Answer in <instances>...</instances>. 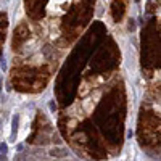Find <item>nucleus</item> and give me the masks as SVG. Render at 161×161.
<instances>
[{
	"mask_svg": "<svg viewBox=\"0 0 161 161\" xmlns=\"http://www.w3.org/2000/svg\"><path fill=\"white\" fill-rule=\"evenodd\" d=\"M50 155H52V156H66L68 153H66L65 150H63V148H57V150L53 148V150L50 151Z\"/></svg>",
	"mask_w": 161,
	"mask_h": 161,
	"instance_id": "nucleus-2",
	"label": "nucleus"
},
{
	"mask_svg": "<svg viewBox=\"0 0 161 161\" xmlns=\"http://www.w3.org/2000/svg\"><path fill=\"white\" fill-rule=\"evenodd\" d=\"M6 151H8V145H6L5 142H2V143H0V153L6 155Z\"/></svg>",
	"mask_w": 161,
	"mask_h": 161,
	"instance_id": "nucleus-3",
	"label": "nucleus"
},
{
	"mask_svg": "<svg viewBox=\"0 0 161 161\" xmlns=\"http://www.w3.org/2000/svg\"><path fill=\"white\" fill-rule=\"evenodd\" d=\"M0 161H8V158H6L3 153H0Z\"/></svg>",
	"mask_w": 161,
	"mask_h": 161,
	"instance_id": "nucleus-4",
	"label": "nucleus"
},
{
	"mask_svg": "<svg viewBox=\"0 0 161 161\" xmlns=\"http://www.w3.org/2000/svg\"><path fill=\"white\" fill-rule=\"evenodd\" d=\"M69 3V0H50L48 3V11L50 13H63L65 10V5Z\"/></svg>",
	"mask_w": 161,
	"mask_h": 161,
	"instance_id": "nucleus-1",
	"label": "nucleus"
}]
</instances>
